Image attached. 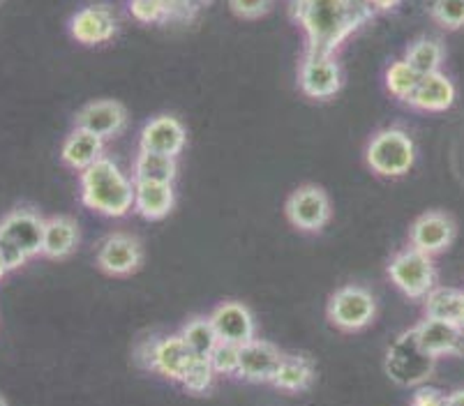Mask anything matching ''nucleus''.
I'll return each mask as SVG.
<instances>
[{
	"label": "nucleus",
	"instance_id": "2eb2a0df",
	"mask_svg": "<svg viewBox=\"0 0 464 406\" xmlns=\"http://www.w3.org/2000/svg\"><path fill=\"white\" fill-rule=\"evenodd\" d=\"M185 143H188V130L171 113H160V116L150 118L139 134L141 150L160 152V155H169V158H179Z\"/></svg>",
	"mask_w": 464,
	"mask_h": 406
},
{
	"label": "nucleus",
	"instance_id": "a878e982",
	"mask_svg": "<svg viewBox=\"0 0 464 406\" xmlns=\"http://www.w3.org/2000/svg\"><path fill=\"white\" fill-rule=\"evenodd\" d=\"M446 58V46L437 40V37H419L407 46L404 61L419 72L420 76L434 74L441 72Z\"/></svg>",
	"mask_w": 464,
	"mask_h": 406
},
{
	"label": "nucleus",
	"instance_id": "1a4fd4ad",
	"mask_svg": "<svg viewBox=\"0 0 464 406\" xmlns=\"http://www.w3.org/2000/svg\"><path fill=\"white\" fill-rule=\"evenodd\" d=\"M67 31L77 44L100 46L118 35L121 19H118V12L107 3H91L70 16Z\"/></svg>",
	"mask_w": 464,
	"mask_h": 406
},
{
	"label": "nucleus",
	"instance_id": "c9c22d12",
	"mask_svg": "<svg viewBox=\"0 0 464 406\" xmlns=\"http://www.w3.org/2000/svg\"><path fill=\"white\" fill-rule=\"evenodd\" d=\"M10 273H12V270L7 268L5 259H3V254H0V282H3V279H5Z\"/></svg>",
	"mask_w": 464,
	"mask_h": 406
},
{
	"label": "nucleus",
	"instance_id": "39448f33",
	"mask_svg": "<svg viewBox=\"0 0 464 406\" xmlns=\"http://www.w3.org/2000/svg\"><path fill=\"white\" fill-rule=\"evenodd\" d=\"M388 279L407 298L423 300L437 286V266L430 254L409 245L391 256Z\"/></svg>",
	"mask_w": 464,
	"mask_h": 406
},
{
	"label": "nucleus",
	"instance_id": "bb28decb",
	"mask_svg": "<svg viewBox=\"0 0 464 406\" xmlns=\"http://www.w3.org/2000/svg\"><path fill=\"white\" fill-rule=\"evenodd\" d=\"M423 312L428 319L453 321L459 324V312H462V289L453 286H434L423 298Z\"/></svg>",
	"mask_w": 464,
	"mask_h": 406
},
{
	"label": "nucleus",
	"instance_id": "f257e3e1",
	"mask_svg": "<svg viewBox=\"0 0 464 406\" xmlns=\"http://www.w3.org/2000/svg\"><path fill=\"white\" fill-rule=\"evenodd\" d=\"M291 21L305 37L307 53L335 56L342 44L374 19L365 0H289Z\"/></svg>",
	"mask_w": 464,
	"mask_h": 406
},
{
	"label": "nucleus",
	"instance_id": "e433bc0d",
	"mask_svg": "<svg viewBox=\"0 0 464 406\" xmlns=\"http://www.w3.org/2000/svg\"><path fill=\"white\" fill-rule=\"evenodd\" d=\"M459 325L464 330V289H462V312H459Z\"/></svg>",
	"mask_w": 464,
	"mask_h": 406
},
{
	"label": "nucleus",
	"instance_id": "f03ea898",
	"mask_svg": "<svg viewBox=\"0 0 464 406\" xmlns=\"http://www.w3.org/2000/svg\"><path fill=\"white\" fill-rule=\"evenodd\" d=\"M82 203L104 218H125L134 210V180L113 160H97L82 171Z\"/></svg>",
	"mask_w": 464,
	"mask_h": 406
},
{
	"label": "nucleus",
	"instance_id": "72a5a7b5",
	"mask_svg": "<svg viewBox=\"0 0 464 406\" xmlns=\"http://www.w3.org/2000/svg\"><path fill=\"white\" fill-rule=\"evenodd\" d=\"M404 0H365V5L374 12V14H386V12H395Z\"/></svg>",
	"mask_w": 464,
	"mask_h": 406
},
{
	"label": "nucleus",
	"instance_id": "2f4dec72",
	"mask_svg": "<svg viewBox=\"0 0 464 406\" xmlns=\"http://www.w3.org/2000/svg\"><path fill=\"white\" fill-rule=\"evenodd\" d=\"M208 361L218 376H238L240 346L229 344V342H219L213 353H210Z\"/></svg>",
	"mask_w": 464,
	"mask_h": 406
},
{
	"label": "nucleus",
	"instance_id": "a211bd4d",
	"mask_svg": "<svg viewBox=\"0 0 464 406\" xmlns=\"http://www.w3.org/2000/svg\"><path fill=\"white\" fill-rule=\"evenodd\" d=\"M416 340L423 346L425 353L432 358H441V355H455L464 353V330L459 324L453 321H439V319H423L413 325Z\"/></svg>",
	"mask_w": 464,
	"mask_h": 406
},
{
	"label": "nucleus",
	"instance_id": "f8f14e48",
	"mask_svg": "<svg viewBox=\"0 0 464 406\" xmlns=\"http://www.w3.org/2000/svg\"><path fill=\"white\" fill-rule=\"evenodd\" d=\"M141 355H146L143 365L149 367V370L158 372V374L167 376V379L176 381V383L183 381L185 372L189 370V365L197 358L180 335H169L149 342L146 351H141Z\"/></svg>",
	"mask_w": 464,
	"mask_h": 406
},
{
	"label": "nucleus",
	"instance_id": "f704fd0d",
	"mask_svg": "<svg viewBox=\"0 0 464 406\" xmlns=\"http://www.w3.org/2000/svg\"><path fill=\"white\" fill-rule=\"evenodd\" d=\"M441 406H464V388L462 391H453L444 395V404Z\"/></svg>",
	"mask_w": 464,
	"mask_h": 406
},
{
	"label": "nucleus",
	"instance_id": "423d86ee",
	"mask_svg": "<svg viewBox=\"0 0 464 406\" xmlns=\"http://www.w3.org/2000/svg\"><path fill=\"white\" fill-rule=\"evenodd\" d=\"M437 358L425 353L423 346L416 340V333L407 330L388 346L386 353V374L404 388H419L430 379Z\"/></svg>",
	"mask_w": 464,
	"mask_h": 406
},
{
	"label": "nucleus",
	"instance_id": "6ab92c4d",
	"mask_svg": "<svg viewBox=\"0 0 464 406\" xmlns=\"http://www.w3.org/2000/svg\"><path fill=\"white\" fill-rule=\"evenodd\" d=\"M455 95H458V91H455L453 79L444 72H434V74L420 76L419 86L409 97L407 104L416 111L439 113L453 107Z\"/></svg>",
	"mask_w": 464,
	"mask_h": 406
},
{
	"label": "nucleus",
	"instance_id": "4468645a",
	"mask_svg": "<svg viewBox=\"0 0 464 406\" xmlns=\"http://www.w3.org/2000/svg\"><path fill=\"white\" fill-rule=\"evenodd\" d=\"M219 342H229V344H247L256 337V321L252 316L250 307L238 300H225L219 303L208 314Z\"/></svg>",
	"mask_w": 464,
	"mask_h": 406
},
{
	"label": "nucleus",
	"instance_id": "5701e85b",
	"mask_svg": "<svg viewBox=\"0 0 464 406\" xmlns=\"http://www.w3.org/2000/svg\"><path fill=\"white\" fill-rule=\"evenodd\" d=\"M194 0H130V14L139 24H164V21L192 16Z\"/></svg>",
	"mask_w": 464,
	"mask_h": 406
},
{
	"label": "nucleus",
	"instance_id": "c85d7f7f",
	"mask_svg": "<svg viewBox=\"0 0 464 406\" xmlns=\"http://www.w3.org/2000/svg\"><path fill=\"white\" fill-rule=\"evenodd\" d=\"M420 82V74L409 65L407 61H393L386 67V74H383V83H386V91L400 102H409V97L413 95L416 86Z\"/></svg>",
	"mask_w": 464,
	"mask_h": 406
},
{
	"label": "nucleus",
	"instance_id": "c756f323",
	"mask_svg": "<svg viewBox=\"0 0 464 406\" xmlns=\"http://www.w3.org/2000/svg\"><path fill=\"white\" fill-rule=\"evenodd\" d=\"M425 7L444 31H464V0H428Z\"/></svg>",
	"mask_w": 464,
	"mask_h": 406
},
{
	"label": "nucleus",
	"instance_id": "4c0bfd02",
	"mask_svg": "<svg viewBox=\"0 0 464 406\" xmlns=\"http://www.w3.org/2000/svg\"><path fill=\"white\" fill-rule=\"evenodd\" d=\"M194 3H197V5H210L213 0H194Z\"/></svg>",
	"mask_w": 464,
	"mask_h": 406
},
{
	"label": "nucleus",
	"instance_id": "4be33fe9",
	"mask_svg": "<svg viewBox=\"0 0 464 406\" xmlns=\"http://www.w3.org/2000/svg\"><path fill=\"white\" fill-rule=\"evenodd\" d=\"M104 139L95 137L88 130L82 127H74L70 134L65 137L61 146V160L70 169H77V171H86L88 167L97 162V160L104 158Z\"/></svg>",
	"mask_w": 464,
	"mask_h": 406
},
{
	"label": "nucleus",
	"instance_id": "dca6fc26",
	"mask_svg": "<svg viewBox=\"0 0 464 406\" xmlns=\"http://www.w3.org/2000/svg\"><path fill=\"white\" fill-rule=\"evenodd\" d=\"M282 358H285V353L280 351V346L255 337V340L240 346L238 379L250 381V383H271L280 370Z\"/></svg>",
	"mask_w": 464,
	"mask_h": 406
},
{
	"label": "nucleus",
	"instance_id": "cd10ccee",
	"mask_svg": "<svg viewBox=\"0 0 464 406\" xmlns=\"http://www.w3.org/2000/svg\"><path fill=\"white\" fill-rule=\"evenodd\" d=\"M179 335L183 337V342L189 346V351H192L197 358H210L215 346L219 344V337L218 333H215L208 316H192V319L180 328Z\"/></svg>",
	"mask_w": 464,
	"mask_h": 406
},
{
	"label": "nucleus",
	"instance_id": "20e7f679",
	"mask_svg": "<svg viewBox=\"0 0 464 406\" xmlns=\"http://www.w3.org/2000/svg\"><path fill=\"white\" fill-rule=\"evenodd\" d=\"M365 162L382 178L407 176L416 162V143L400 127H386L368 141Z\"/></svg>",
	"mask_w": 464,
	"mask_h": 406
},
{
	"label": "nucleus",
	"instance_id": "9b49d317",
	"mask_svg": "<svg viewBox=\"0 0 464 406\" xmlns=\"http://www.w3.org/2000/svg\"><path fill=\"white\" fill-rule=\"evenodd\" d=\"M95 264L104 275H111V277H125V275L137 273L143 264L141 240L125 231L109 234L97 247Z\"/></svg>",
	"mask_w": 464,
	"mask_h": 406
},
{
	"label": "nucleus",
	"instance_id": "58836bf2",
	"mask_svg": "<svg viewBox=\"0 0 464 406\" xmlns=\"http://www.w3.org/2000/svg\"><path fill=\"white\" fill-rule=\"evenodd\" d=\"M0 406H10V404H7V400H5V397H3V395H0Z\"/></svg>",
	"mask_w": 464,
	"mask_h": 406
},
{
	"label": "nucleus",
	"instance_id": "f3484780",
	"mask_svg": "<svg viewBox=\"0 0 464 406\" xmlns=\"http://www.w3.org/2000/svg\"><path fill=\"white\" fill-rule=\"evenodd\" d=\"M125 125H128V109L116 100L88 102L86 107L79 109L74 116V127L88 130L104 141L118 137Z\"/></svg>",
	"mask_w": 464,
	"mask_h": 406
},
{
	"label": "nucleus",
	"instance_id": "6e6552de",
	"mask_svg": "<svg viewBox=\"0 0 464 406\" xmlns=\"http://www.w3.org/2000/svg\"><path fill=\"white\" fill-rule=\"evenodd\" d=\"M331 198L319 185H303L294 189L285 203L289 224L303 234H319L331 222Z\"/></svg>",
	"mask_w": 464,
	"mask_h": 406
},
{
	"label": "nucleus",
	"instance_id": "7ed1b4c3",
	"mask_svg": "<svg viewBox=\"0 0 464 406\" xmlns=\"http://www.w3.org/2000/svg\"><path fill=\"white\" fill-rule=\"evenodd\" d=\"M46 218L33 206H16L0 219V254L7 268L19 270L35 256H42Z\"/></svg>",
	"mask_w": 464,
	"mask_h": 406
},
{
	"label": "nucleus",
	"instance_id": "473e14b6",
	"mask_svg": "<svg viewBox=\"0 0 464 406\" xmlns=\"http://www.w3.org/2000/svg\"><path fill=\"white\" fill-rule=\"evenodd\" d=\"M227 3H229V10L238 19L247 21L261 19V16L268 14L273 10V5H276V0H227Z\"/></svg>",
	"mask_w": 464,
	"mask_h": 406
},
{
	"label": "nucleus",
	"instance_id": "0eeeda50",
	"mask_svg": "<svg viewBox=\"0 0 464 406\" xmlns=\"http://www.w3.org/2000/svg\"><path fill=\"white\" fill-rule=\"evenodd\" d=\"M326 314L328 321L342 333H358L368 328L377 316V300L365 286L347 285L328 298Z\"/></svg>",
	"mask_w": 464,
	"mask_h": 406
},
{
	"label": "nucleus",
	"instance_id": "b1692460",
	"mask_svg": "<svg viewBox=\"0 0 464 406\" xmlns=\"http://www.w3.org/2000/svg\"><path fill=\"white\" fill-rule=\"evenodd\" d=\"M314 381V362L301 353H285L277 370L276 379L271 381L277 391L285 392H303L312 386Z\"/></svg>",
	"mask_w": 464,
	"mask_h": 406
},
{
	"label": "nucleus",
	"instance_id": "412c9836",
	"mask_svg": "<svg viewBox=\"0 0 464 406\" xmlns=\"http://www.w3.org/2000/svg\"><path fill=\"white\" fill-rule=\"evenodd\" d=\"M174 183H153V180H134V213L158 222L174 210Z\"/></svg>",
	"mask_w": 464,
	"mask_h": 406
},
{
	"label": "nucleus",
	"instance_id": "ddd939ff",
	"mask_svg": "<svg viewBox=\"0 0 464 406\" xmlns=\"http://www.w3.org/2000/svg\"><path fill=\"white\" fill-rule=\"evenodd\" d=\"M455 234H458V227L449 213L428 210L416 218V222L409 228V245L430 256H437L453 245Z\"/></svg>",
	"mask_w": 464,
	"mask_h": 406
},
{
	"label": "nucleus",
	"instance_id": "9d476101",
	"mask_svg": "<svg viewBox=\"0 0 464 406\" xmlns=\"http://www.w3.org/2000/svg\"><path fill=\"white\" fill-rule=\"evenodd\" d=\"M298 88L310 100H333L342 88V67L337 58L305 51L298 65Z\"/></svg>",
	"mask_w": 464,
	"mask_h": 406
},
{
	"label": "nucleus",
	"instance_id": "7c9ffc66",
	"mask_svg": "<svg viewBox=\"0 0 464 406\" xmlns=\"http://www.w3.org/2000/svg\"><path fill=\"white\" fill-rule=\"evenodd\" d=\"M215 376L218 374H215L208 358H194V362L189 365V370L185 372L183 381H180V386L188 392H192V395H206V392H210V388H213Z\"/></svg>",
	"mask_w": 464,
	"mask_h": 406
},
{
	"label": "nucleus",
	"instance_id": "aec40b11",
	"mask_svg": "<svg viewBox=\"0 0 464 406\" xmlns=\"http://www.w3.org/2000/svg\"><path fill=\"white\" fill-rule=\"evenodd\" d=\"M82 231L77 222L65 215H53L44 224V238H42V256L52 261L70 259L77 252Z\"/></svg>",
	"mask_w": 464,
	"mask_h": 406
},
{
	"label": "nucleus",
	"instance_id": "393cba45",
	"mask_svg": "<svg viewBox=\"0 0 464 406\" xmlns=\"http://www.w3.org/2000/svg\"><path fill=\"white\" fill-rule=\"evenodd\" d=\"M179 176V158L139 148L132 167V180H153V183H174Z\"/></svg>",
	"mask_w": 464,
	"mask_h": 406
}]
</instances>
